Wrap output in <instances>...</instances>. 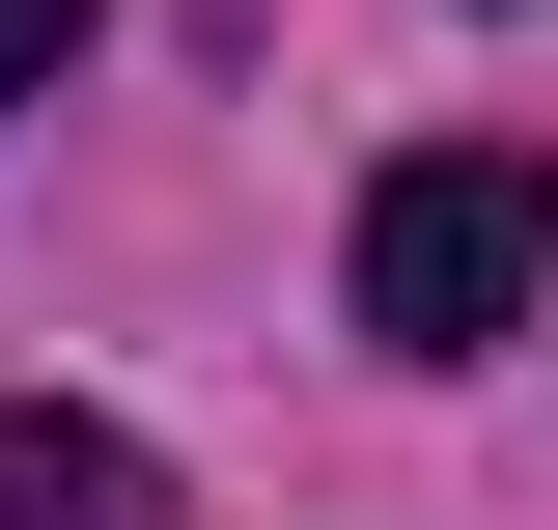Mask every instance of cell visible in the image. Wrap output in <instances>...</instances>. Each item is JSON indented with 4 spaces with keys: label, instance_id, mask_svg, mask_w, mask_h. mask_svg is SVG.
I'll return each mask as SVG.
<instances>
[{
    "label": "cell",
    "instance_id": "cell-1",
    "mask_svg": "<svg viewBox=\"0 0 558 530\" xmlns=\"http://www.w3.org/2000/svg\"><path fill=\"white\" fill-rule=\"evenodd\" d=\"M531 279H558V168L531 140H418L391 196H363V335L391 363H502Z\"/></svg>",
    "mask_w": 558,
    "mask_h": 530
},
{
    "label": "cell",
    "instance_id": "cell-3",
    "mask_svg": "<svg viewBox=\"0 0 558 530\" xmlns=\"http://www.w3.org/2000/svg\"><path fill=\"white\" fill-rule=\"evenodd\" d=\"M84 57V0H0V112H28V84H57Z\"/></svg>",
    "mask_w": 558,
    "mask_h": 530
},
{
    "label": "cell",
    "instance_id": "cell-2",
    "mask_svg": "<svg viewBox=\"0 0 558 530\" xmlns=\"http://www.w3.org/2000/svg\"><path fill=\"white\" fill-rule=\"evenodd\" d=\"M0 530H168V447L84 392H0Z\"/></svg>",
    "mask_w": 558,
    "mask_h": 530
}]
</instances>
